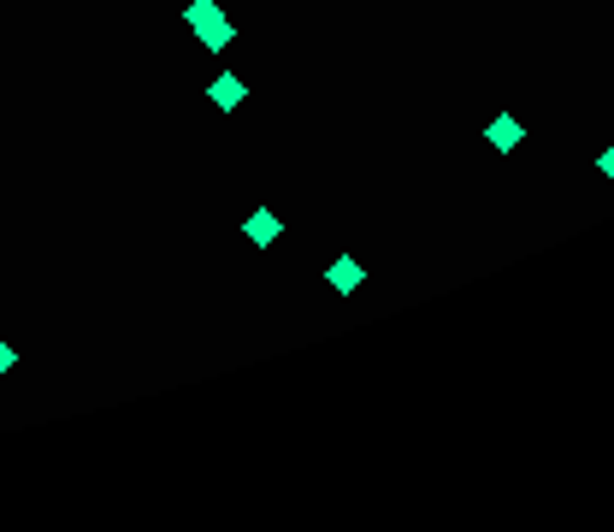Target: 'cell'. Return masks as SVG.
Returning <instances> with one entry per match:
<instances>
[{
	"label": "cell",
	"instance_id": "6da1fadb",
	"mask_svg": "<svg viewBox=\"0 0 614 532\" xmlns=\"http://www.w3.org/2000/svg\"><path fill=\"white\" fill-rule=\"evenodd\" d=\"M325 284H331V296H361V284H367V266L355 261V255H337V261L325 266Z\"/></svg>",
	"mask_w": 614,
	"mask_h": 532
},
{
	"label": "cell",
	"instance_id": "7a4b0ae2",
	"mask_svg": "<svg viewBox=\"0 0 614 532\" xmlns=\"http://www.w3.org/2000/svg\"><path fill=\"white\" fill-rule=\"evenodd\" d=\"M207 101H213L219 113H237V107L248 101V83L237 77V71H219V77L207 83Z\"/></svg>",
	"mask_w": 614,
	"mask_h": 532
},
{
	"label": "cell",
	"instance_id": "3957f363",
	"mask_svg": "<svg viewBox=\"0 0 614 532\" xmlns=\"http://www.w3.org/2000/svg\"><path fill=\"white\" fill-rule=\"evenodd\" d=\"M243 237L254 243V249H272V243L284 237V219H278L272 207H254V213L243 219Z\"/></svg>",
	"mask_w": 614,
	"mask_h": 532
},
{
	"label": "cell",
	"instance_id": "277c9868",
	"mask_svg": "<svg viewBox=\"0 0 614 532\" xmlns=\"http://www.w3.org/2000/svg\"><path fill=\"white\" fill-rule=\"evenodd\" d=\"M520 142H526V125L514 113H496L491 125H485V148H496V154H514Z\"/></svg>",
	"mask_w": 614,
	"mask_h": 532
},
{
	"label": "cell",
	"instance_id": "5b68a950",
	"mask_svg": "<svg viewBox=\"0 0 614 532\" xmlns=\"http://www.w3.org/2000/svg\"><path fill=\"white\" fill-rule=\"evenodd\" d=\"M195 36H201V48H207V54H225V48L237 42V30H231V18H225V12H219V18H207Z\"/></svg>",
	"mask_w": 614,
	"mask_h": 532
},
{
	"label": "cell",
	"instance_id": "8992f818",
	"mask_svg": "<svg viewBox=\"0 0 614 532\" xmlns=\"http://www.w3.org/2000/svg\"><path fill=\"white\" fill-rule=\"evenodd\" d=\"M207 18H219V0H189V6H184V24H189V30H201Z\"/></svg>",
	"mask_w": 614,
	"mask_h": 532
},
{
	"label": "cell",
	"instance_id": "52a82bcc",
	"mask_svg": "<svg viewBox=\"0 0 614 532\" xmlns=\"http://www.w3.org/2000/svg\"><path fill=\"white\" fill-rule=\"evenodd\" d=\"M12 367H18V349H12V343H6V337H0V379H6V373H12Z\"/></svg>",
	"mask_w": 614,
	"mask_h": 532
},
{
	"label": "cell",
	"instance_id": "ba28073f",
	"mask_svg": "<svg viewBox=\"0 0 614 532\" xmlns=\"http://www.w3.org/2000/svg\"><path fill=\"white\" fill-rule=\"evenodd\" d=\"M597 172H603V178H609V184H614V142H609V148H603V154H597Z\"/></svg>",
	"mask_w": 614,
	"mask_h": 532
}]
</instances>
